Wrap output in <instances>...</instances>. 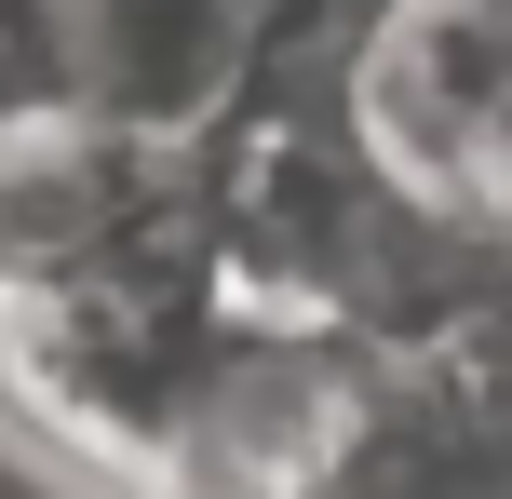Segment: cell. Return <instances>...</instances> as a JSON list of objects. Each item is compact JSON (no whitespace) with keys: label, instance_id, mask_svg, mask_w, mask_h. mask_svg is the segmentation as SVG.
I'll return each instance as SVG.
<instances>
[{"label":"cell","instance_id":"6da1fadb","mask_svg":"<svg viewBox=\"0 0 512 499\" xmlns=\"http://www.w3.org/2000/svg\"><path fill=\"white\" fill-rule=\"evenodd\" d=\"M324 95L418 230L512 270V0H351Z\"/></svg>","mask_w":512,"mask_h":499},{"label":"cell","instance_id":"7a4b0ae2","mask_svg":"<svg viewBox=\"0 0 512 499\" xmlns=\"http://www.w3.org/2000/svg\"><path fill=\"white\" fill-rule=\"evenodd\" d=\"M256 54H270L256 0H108V122L203 149L256 95Z\"/></svg>","mask_w":512,"mask_h":499},{"label":"cell","instance_id":"3957f363","mask_svg":"<svg viewBox=\"0 0 512 499\" xmlns=\"http://www.w3.org/2000/svg\"><path fill=\"white\" fill-rule=\"evenodd\" d=\"M108 122V0H0V149Z\"/></svg>","mask_w":512,"mask_h":499},{"label":"cell","instance_id":"277c9868","mask_svg":"<svg viewBox=\"0 0 512 499\" xmlns=\"http://www.w3.org/2000/svg\"><path fill=\"white\" fill-rule=\"evenodd\" d=\"M256 14H270V0H256Z\"/></svg>","mask_w":512,"mask_h":499}]
</instances>
